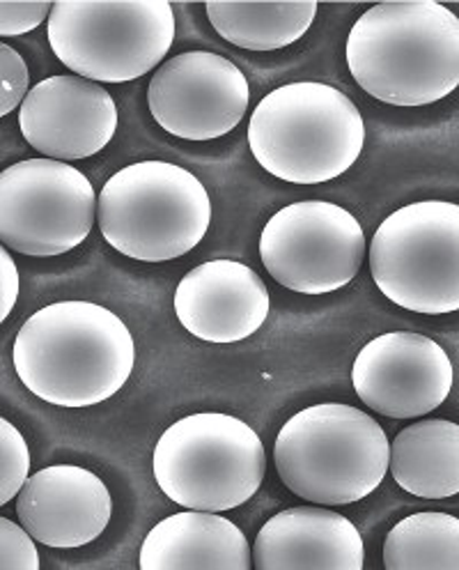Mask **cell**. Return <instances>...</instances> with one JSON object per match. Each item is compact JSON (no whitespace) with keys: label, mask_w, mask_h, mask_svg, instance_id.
<instances>
[{"label":"cell","mask_w":459,"mask_h":570,"mask_svg":"<svg viewBox=\"0 0 459 570\" xmlns=\"http://www.w3.org/2000/svg\"><path fill=\"white\" fill-rule=\"evenodd\" d=\"M19 129L47 159H88L113 140L118 106L103 86L77 75H58L30 88L19 106Z\"/></svg>","instance_id":"obj_13"},{"label":"cell","mask_w":459,"mask_h":570,"mask_svg":"<svg viewBox=\"0 0 459 570\" xmlns=\"http://www.w3.org/2000/svg\"><path fill=\"white\" fill-rule=\"evenodd\" d=\"M0 81H3V92H0V116H10L19 104L28 97V65L26 60L10 47L0 45Z\"/></svg>","instance_id":"obj_23"},{"label":"cell","mask_w":459,"mask_h":570,"mask_svg":"<svg viewBox=\"0 0 459 570\" xmlns=\"http://www.w3.org/2000/svg\"><path fill=\"white\" fill-rule=\"evenodd\" d=\"M370 272L381 295L411 313L459 311V205L420 200L379 224Z\"/></svg>","instance_id":"obj_8"},{"label":"cell","mask_w":459,"mask_h":570,"mask_svg":"<svg viewBox=\"0 0 459 570\" xmlns=\"http://www.w3.org/2000/svg\"><path fill=\"white\" fill-rule=\"evenodd\" d=\"M211 200L193 173L168 161H138L103 185L97 224L116 252L140 263L182 258L202 242Z\"/></svg>","instance_id":"obj_5"},{"label":"cell","mask_w":459,"mask_h":570,"mask_svg":"<svg viewBox=\"0 0 459 570\" xmlns=\"http://www.w3.org/2000/svg\"><path fill=\"white\" fill-rule=\"evenodd\" d=\"M386 570H459V518L428 511L400 520L383 543Z\"/></svg>","instance_id":"obj_20"},{"label":"cell","mask_w":459,"mask_h":570,"mask_svg":"<svg viewBox=\"0 0 459 570\" xmlns=\"http://www.w3.org/2000/svg\"><path fill=\"white\" fill-rule=\"evenodd\" d=\"M256 161L282 183L325 185L345 175L363 153V116L345 92L317 81L271 90L251 116Z\"/></svg>","instance_id":"obj_3"},{"label":"cell","mask_w":459,"mask_h":570,"mask_svg":"<svg viewBox=\"0 0 459 570\" xmlns=\"http://www.w3.org/2000/svg\"><path fill=\"white\" fill-rule=\"evenodd\" d=\"M265 281L243 263L209 261L193 267L174 291L182 327L207 343H237L253 336L269 315Z\"/></svg>","instance_id":"obj_15"},{"label":"cell","mask_w":459,"mask_h":570,"mask_svg":"<svg viewBox=\"0 0 459 570\" xmlns=\"http://www.w3.org/2000/svg\"><path fill=\"white\" fill-rule=\"evenodd\" d=\"M12 362L34 396L58 407H92L127 384L136 345L122 320L92 302H56L32 313Z\"/></svg>","instance_id":"obj_1"},{"label":"cell","mask_w":459,"mask_h":570,"mask_svg":"<svg viewBox=\"0 0 459 570\" xmlns=\"http://www.w3.org/2000/svg\"><path fill=\"white\" fill-rule=\"evenodd\" d=\"M243 531L223 515L191 511L154 524L140 546V570H251Z\"/></svg>","instance_id":"obj_17"},{"label":"cell","mask_w":459,"mask_h":570,"mask_svg":"<svg viewBox=\"0 0 459 570\" xmlns=\"http://www.w3.org/2000/svg\"><path fill=\"white\" fill-rule=\"evenodd\" d=\"M47 38L72 75L127 83L161 65L174 42V14L168 0H62Z\"/></svg>","instance_id":"obj_7"},{"label":"cell","mask_w":459,"mask_h":570,"mask_svg":"<svg viewBox=\"0 0 459 570\" xmlns=\"http://www.w3.org/2000/svg\"><path fill=\"white\" fill-rule=\"evenodd\" d=\"M265 269L282 288L329 295L355 281L366 235L355 214L327 200H301L276 212L260 237Z\"/></svg>","instance_id":"obj_10"},{"label":"cell","mask_w":459,"mask_h":570,"mask_svg":"<svg viewBox=\"0 0 459 570\" xmlns=\"http://www.w3.org/2000/svg\"><path fill=\"white\" fill-rule=\"evenodd\" d=\"M0 507H6L21 492L30 472L28 444L8 419H0Z\"/></svg>","instance_id":"obj_21"},{"label":"cell","mask_w":459,"mask_h":570,"mask_svg":"<svg viewBox=\"0 0 459 570\" xmlns=\"http://www.w3.org/2000/svg\"><path fill=\"white\" fill-rule=\"evenodd\" d=\"M152 470L170 502L223 513L258 494L267 453L249 423L221 412H200L174 421L159 438Z\"/></svg>","instance_id":"obj_6"},{"label":"cell","mask_w":459,"mask_h":570,"mask_svg":"<svg viewBox=\"0 0 459 570\" xmlns=\"http://www.w3.org/2000/svg\"><path fill=\"white\" fill-rule=\"evenodd\" d=\"M455 371L448 352L432 338L388 332L372 338L351 368L357 396L388 419H418L443 405Z\"/></svg>","instance_id":"obj_12"},{"label":"cell","mask_w":459,"mask_h":570,"mask_svg":"<svg viewBox=\"0 0 459 570\" xmlns=\"http://www.w3.org/2000/svg\"><path fill=\"white\" fill-rule=\"evenodd\" d=\"M97 203L74 166L47 157L12 164L0 173V239L21 256H62L88 239Z\"/></svg>","instance_id":"obj_9"},{"label":"cell","mask_w":459,"mask_h":570,"mask_svg":"<svg viewBox=\"0 0 459 570\" xmlns=\"http://www.w3.org/2000/svg\"><path fill=\"white\" fill-rule=\"evenodd\" d=\"M204 10L226 42L246 51H278L310 30L317 3H207Z\"/></svg>","instance_id":"obj_19"},{"label":"cell","mask_w":459,"mask_h":570,"mask_svg":"<svg viewBox=\"0 0 459 570\" xmlns=\"http://www.w3.org/2000/svg\"><path fill=\"white\" fill-rule=\"evenodd\" d=\"M243 71L226 56L187 51L166 60L150 81V114L161 129L184 140L230 134L249 111Z\"/></svg>","instance_id":"obj_11"},{"label":"cell","mask_w":459,"mask_h":570,"mask_svg":"<svg viewBox=\"0 0 459 570\" xmlns=\"http://www.w3.org/2000/svg\"><path fill=\"white\" fill-rule=\"evenodd\" d=\"M53 12L51 3H10L0 0V35L17 38L38 28Z\"/></svg>","instance_id":"obj_24"},{"label":"cell","mask_w":459,"mask_h":570,"mask_svg":"<svg viewBox=\"0 0 459 570\" xmlns=\"http://www.w3.org/2000/svg\"><path fill=\"white\" fill-rule=\"evenodd\" d=\"M396 483L420 499L459 494V423L422 419L407 425L391 442Z\"/></svg>","instance_id":"obj_18"},{"label":"cell","mask_w":459,"mask_h":570,"mask_svg":"<svg viewBox=\"0 0 459 570\" xmlns=\"http://www.w3.org/2000/svg\"><path fill=\"white\" fill-rule=\"evenodd\" d=\"M280 481L317 507H347L372 494L391 465L383 428L345 403H320L295 414L273 442Z\"/></svg>","instance_id":"obj_4"},{"label":"cell","mask_w":459,"mask_h":570,"mask_svg":"<svg viewBox=\"0 0 459 570\" xmlns=\"http://www.w3.org/2000/svg\"><path fill=\"white\" fill-rule=\"evenodd\" d=\"M0 265H3V274H0V285H3V311H0V320H8L19 299V269L10 256V248L6 246L0 248Z\"/></svg>","instance_id":"obj_25"},{"label":"cell","mask_w":459,"mask_h":570,"mask_svg":"<svg viewBox=\"0 0 459 570\" xmlns=\"http://www.w3.org/2000/svg\"><path fill=\"white\" fill-rule=\"evenodd\" d=\"M17 515L38 543L74 550L97 541L109 527L113 499L90 470L53 465L28 476L17 494Z\"/></svg>","instance_id":"obj_14"},{"label":"cell","mask_w":459,"mask_h":570,"mask_svg":"<svg viewBox=\"0 0 459 570\" xmlns=\"http://www.w3.org/2000/svg\"><path fill=\"white\" fill-rule=\"evenodd\" d=\"M0 568L40 570V554L28 529L10 518H0Z\"/></svg>","instance_id":"obj_22"},{"label":"cell","mask_w":459,"mask_h":570,"mask_svg":"<svg viewBox=\"0 0 459 570\" xmlns=\"http://www.w3.org/2000/svg\"><path fill=\"white\" fill-rule=\"evenodd\" d=\"M349 75L391 106H428L459 88V17L435 0L370 8L347 38Z\"/></svg>","instance_id":"obj_2"},{"label":"cell","mask_w":459,"mask_h":570,"mask_svg":"<svg viewBox=\"0 0 459 570\" xmlns=\"http://www.w3.org/2000/svg\"><path fill=\"white\" fill-rule=\"evenodd\" d=\"M363 539L349 518L322 507L276 513L253 546L258 570H361Z\"/></svg>","instance_id":"obj_16"}]
</instances>
